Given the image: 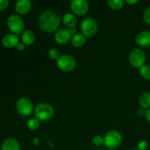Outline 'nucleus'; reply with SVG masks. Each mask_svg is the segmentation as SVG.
<instances>
[{
	"label": "nucleus",
	"mask_w": 150,
	"mask_h": 150,
	"mask_svg": "<svg viewBox=\"0 0 150 150\" xmlns=\"http://www.w3.org/2000/svg\"><path fill=\"white\" fill-rule=\"evenodd\" d=\"M1 150H21V145L17 139L8 138L3 142Z\"/></svg>",
	"instance_id": "14"
},
{
	"label": "nucleus",
	"mask_w": 150,
	"mask_h": 150,
	"mask_svg": "<svg viewBox=\"0 0 150 150\" xmlns=\"http://www.w3.org/2000/svg\"><path fill=\"white\" fill-rule=\"evenodd\" d=\"M25 48H26V45H25L24 43H23L21 41H20V42H18V44L17 45V46H16V48H17L18 51H24Z\"/></svg>",
	"instance_id": "27"
},
{
	"label": "nucleus",
	"mask_w": 150,
	"mask_h": 150,
	"mask_svg": "<svg viewBox=\"0 0 150 150\" xmlns=\"http://www.w3.org/2000/svg\"><path fill=\"white\" fill-rule=\"evenodd\" d=\"M57 66L60 70L63 72L73 71L76 67V60L73 56L69 54H64L60 56L59 58L56 61Z\"/></svg>",
	"instance_id": "7"
},
{
	"label": "nucleus",
	"mask_w": 150,
	"mask_h": 150,
	"mask_svg": "<svg viewBox=\"0 0 150 150\" xmlns=\"http://www.w3.org/2000/svg\"><path fill=\"white\" fill-rule=\"evenodd\" d=\"M108 5L112 10H120L124 6L123 0H108Z\"/></svg>",
	"instance_id": "20"
},
{
	"label": "nucleus",
	"mask_w": 150,
	"mask_h": 150,
	"mask_svg": "<svg viewBox=\"0 0 150 150\" xmlns=\"http://www.w3.org/2000/svg\"><path fill=\"white\" fill-rule=\"evenodd\" d=\"M143 18L148 25H150V6L146 7L144 11Z\"/></svg>",
	"instance_id": "24"
},
{
	"label": "nucleus",
	"mask_w": 150,
	"mask_h": 150,
	"mask_svg": "<svg viewBox=\"0 0 150 150\" xmlns=\"http://www.w3.org/2000/svg\"><path fill=\"white\" fill-rule=\"evenodd\" d=\"M80 28L81 33L83 34L86 38H92L98 32V22L92 17L85 18L81 23Z\"/></svg>",
	"instance_id": "5"
},
{
	"label": "nucleus",
	"mask_w": 150,
	"mask_h": 150,
	"mask_svg": "<svg viewBox=\"0 0 150 150\" xmlns=\"http://www.w3.org/2000/svg\"><path fill=\"white\" fill-rule=\"evenodd\" d=\"M128 59L131 66L135 68H140L145 64L146 56L143 50L136 48L130 51L129 54Z\"/></svg>",
	"instance_id": "6"
},
{
	"label": "nucleus",
	"mask_w": 150,
	"mask_h": 150,
	"mask_svg": "<svg viewBox=\"0 0 150 150\" xmlns=\"http://www.w3.org/2000/svg\"><path fill=\"white\" fill-rule=\"evenodd\" d=\"M9 6L8 0H0V11L6 10Z\"/></svg>",
	"instance_id": "26"
},
{
	"label": "nucleus",
	"mask_w": 150,
	"mask_h": 150,
	"mask_svg": "<svg viewBox=\"0 0 150 150\" xmlns=\"http://www.w3.org/2000/svg\"><path fill=\"white\" fill-rule=\"evenodd\" d=\"M7 26L12 34L21 35L25 30L24 21L18 14H12L8 17L7 20Z\"/></svg>",
	"instance_id": "3"
},
{
	"label": "nucleus",
	"mask_w": 150,
	"mask_h": 150,
	"mask_svg": "<svg viewBox=\"0 0 150 150\" xmlns=\"http://www.w3.org/2000/svg\"><path fill=\"white\" fill-rule=\"evenodd\" d=\"M136 42L140 47L149 48L150 47V32L142 31L139 32L136 38Z\"/></svg>",
	"instance_id": "13"
},
{
	"label": "nucleus",
	"mask_w": 150,
	"mask_h": 150,
	"mask_svg": "<svg viewBox=\"0 0 150 150\" xmlns=\"http://www.w3.org/2000/svg\"><path fill=\"white\" fill-rule=\"evenodd\" d=\"M139 105L141 108L146 110L150 108V92H145L140 95L139 99Z\"/></svg>",
	"instance_id": "18"
},
{
	"label": "nucleus",
	"mask_w": 150,
	"mask_h": 150,
	"mask_svg": "<svg viewBox=\"0 0 150 150\" xmlns=\"http://www.w3.org/2000/svg\"><path fill=\"white\" fill-rule=\"evenodd\" d=\"M103 145L108 149H115L122 143V136L116 130H111L103 136Z\"/></svg>",
	"instance_id": "4"
},
{
	"label": "nucleus",
	"mask_w": 150,
	"mask_h": 150,
	"mask_svg": "<svg viewBox=\"0 0 150 150\" xmlns=\"http://www.w3.org/2000/svg\"><path fill=\"white\" fill-rule=\"evenodd\" d=\"M62 22L66 28H75L77 23V19L73 13H66L62 16Z\"/></svg>",
	"instance_id": "15"
},
{
	"label": "nucleus",
	"mask_w": 150,
	"mask_h": 150,
	"mask_svg": "<svg viewBox=\"0 0 150 150\" xmlns=\"http://www.w3.org/2000/svg\"><path fill=\"white\" fill-rule=\"evenodd\" d=\"M70 7L73 14L82 16L88 13L89 4L86 0H73L70 1Z\"/></svg>",
	"instance_id": "10"
},
{
	"label": "nucleus",
	"mask_w": 150,
	"mask_h": 150,
	"mask_svg": "<svg viewBox=\"0 0 150 150\" xmlns=\"http://www.w3.org/2000/svg\"><path fill=\"white\" fill-rule=\"evenodd\" d=\"M125 2L130 5H133V4H136V3L139 2V1L138 0H126Z\"/></svg>",
	"instance_id": "29"
},
{
	"label": "nucleus",
	"mask_w": 150,
	"mask_h": 150,
	"mask_svg": "<svg viewBox=\"0 0 150 150\" xmlns=\"http://www.w3.org/2000/svg\"><path fill=\"white\" fill-rule=\"evenodd\" d=\"M35 35L32 31L25 29L21 35V41L25 45H30L35 42Z\"/></svg>",
	"instance_id": "16"
},
{
	"label": "nucleus",
	"mask_w": 150,
	"mask_h": 150,
	"mask_svg": "<svg viewBox=\"0 0 150 150\" xmlns=\"http://www.w3.org/2000/svg\"><path fill=\"white\" fill-rule=\"evenodd\" d=\"M16 108L18 112L22 116H29L34 111L33 103L28 98H21L16 101Z\"/></svg>",
	"instance_id": "9"
},
{
	"label": "nucleus",
	"mask_w": 150,
	"mask_h": 150,
	"mask_svg": "<svg viewBox=\"0 0 150 150\" xmlns=\"http://www.w3.org/2000/svg\"><path fill=\"white\" fill-rule=\"evenodd\" d=\"M32 7L30 0H18L15 4V10L18 15H25L30 11Z\"/></svg>",
	"instance_id": "12"
},
{
	"label": "nucleus",
	"mask_w": 150,
	"mask_h": 150,
	"mask_svg": "<svg viewBox=\"0 0 150 150\" xmlns=\"http://www.w3.org/2000/svg\"><path fill=\"white\" fill-rule=\"evenodd\" d=\"M92 143L96 146H102V145H103L104 143L103 137H102L101 136H98V135L94 136L93 139H92Z\"/></svg>",
	"instance_id": "23"
},
{
	"label": "nucleus",
	"mask_w": 150,
	"mask_h": 150,
	"mask_svg": "<svg viewBox=\"0 0 150 150\" xmlns=\"http://www.w3.org/2000/svg\"><path fill=\"white\" fill-rule=\"evenodd\" d=\"M145 111H146V110L143 109V108H139V110H138V113H139V114H140L141 116L142 115H145Z\"/></svg>",
	"instance_id": "31"
},
{
	"label": "nucleus",
	"mask_w": 150,
	"mask_h": 150,
	"mask_svg": "<svg viewBox=\"0 0 150 150\" xmlns=\"http://www.w3.org/2000/svg\"><path fill=\"white\" fill-rule=\"evenodd\" d=\"M77 33V29L76 27L68 29V28H62L56 32L54 40L59 45H65L69 41H71L72 38Z\"/></svg>",
	"instance_id": "8"
},
{
	"label": "nucleus",
	"mask_w": 150,
	"mask_h": 150,
	"mask_svg": "<svg viewBox=\"0 0 150 150\" xmlns=\"http://www.w3.org/2000/svg\"><path fill=\"white\" fill-rule=\"evenodd\" d=\"M32 144L35 146H39L40 144V139L38 138H35V139H32Z\"/></svg>",
	"instance_id": "30"
},
{
	"label": "nucleus",
	"mask_w": 150,
	"mask_h": 150,
	"mask_svg": "<svg viewBox=\"0 0 150 150\" xmlns=\"http://www.w3.org/2000/svg\"><path fill=\"white\" fill-rule=\"evenodd\" d=\"M139 73H140L141 76L143 79H146V80H149L150 79V65L149 64H146L142 66V67L139 68Z\"/></svg>",
	"instance_id": "21"
},
{
	"label": "nucleus",
	"mask_w": 150,
	"mask_h": 150,
	"mask_svg": "<svg viewBox=\"0 0 150 150\" xmlns=\"http://www.w3.org/2000/svg\"><path fill=\"white\" fill-rule=\"evenodd\" d=\"M35 118L40 121H48L51 120L54 114V108L52 105L48 103H40L35 106Z\"/></svg>",
	"instance_id": "2"
},
{
	"label": "nucleus",
	"mask_w": 150,
	"mask_h": 150,
	"mask_svg": "<svg viewBox=\"0 0 150 150\" xmlns=\"http://www.w3.org/2000/svg\"><path fill=\"white\" fill-rule=\"evenodd\" d=\"M19 42H20V38L18 35L12 33L7 34L1 39V44L6 48H16Z\"/></svg>",
	"instance_id": "11"
},
{
	"label": "nucleus",
	"mask_w": 150,
	"mask_h": 150,
	"mask_svg": "<svg viewBox=\"0 0 150 150\" xmlns=\"http://www.w3.org/2000/svg\"><path fill=\"white\" fill-rule=\"evenodd\" d=\"M86 38L81 32L76 33L71 39V43L75 48H81L86 43Z\"/></svg>",
	"instance_id": "17"
},
{
	"label": "nucleus",
	"mask_w": 150,
	"mask_h": 150,
	"mask_svg": "<svg viewBox=\"0 0 150 150\" xmlns=\"http://www.w3.org/2000/svg\"><path fill=\"white\" fill-rule=\"evenodd\" d=\"M148 142L145 140H142L138 143L137 149L138 150H146L148 148Z\"/></svg>",
	"instance_id": "25"
},
{
	"label": "nucleus",
	"mask_w": 150,
	"mask_h": 150,
	"mask_svg": "<svg viewBox=\"0 0 150 150\" xmlns=\"http://www.w3.org/2000/svg\"><path fill=\"white\" fill-rule=\"evenodd\" d=\"M107 150H114V149H107Z\"/></svg>",
	"instance_id": "32"
},
{
	"label": "nucleus",
	"mask_w": 150,
	"mask_h": 150,
	"mask_svg": "<svg viewBox=\"0 0 150 150\" xmlns=\"http://www.w3.org/2000/svg\"><path fill=\"white\" fill-rule=\"evenodd\" d=\"M48 56H49V57L51 59L56 60V61H57V60L59 58L60 56H61L60 55L59 51L58 49H57V48H50V49L48 50Z\"/></svg>",
	"instance_id": "22"
},
{
	"label": "nucleus",
	"mask_w": 150,
	"mask_h": 150,
	"mask_svg": "<svg viewBox=\"0 0 150 150\" xmlns=\"http://www.w3.org/2000/svg\"><path fill=\"white\" fill-rule=\"evenodd\" d=\"M144 116H145V117H146V120L150 123V108L146 110Z\"/></svg>",
	"instance_id": "28"
},
{
	"label": "nucleus",
	"mask_w": 150,
	"mask_h": 150,
	"mask_svg": "<svg viewBox=\"0 0 150 150\" xmlns=\"http://www.w3.org/2000/svg\"><path fill=\"white\" fill-rule=\"evenodd\" d=\"M132 150H138V149H132Z\"/></svg>",
	"instance_id": "33"
},
{
	"label": "nucleus",
	"mask_w": 150,
	"mask_h": 150,
	"mask_svg": "<svg viewBox=\"0 0 150 150\" xmlns=\"http://www.w3.org/2000/svg\"><path fill=\"white\" fill-rule=\"evenodd\" d=\"M38 26L43 32L52 33L57 32L61 23V18L56 12L47 10L41 13L38 17Z\"/></svg>",
	"instance_id": "1"
},
{
	"label": "nucleus",
	"mask_w": 150,
	"mask_h": 150,
	"mask_svg": "<svg viewBox=\"0 0 150 150\" xmlns=\"http://www.w3.org/2000/svg\"><path fill=\"white\" fill-rule=\"evenodd\" d=\"M26 126L30 130L35 131L37 130L40 126V121L37 118H32L26 122Z\"/></svg>",
	"instance_id": "19"
}]
</instances>
